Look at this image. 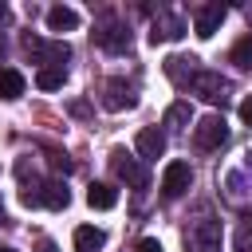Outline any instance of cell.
Returning a JSON list of instances; mask_svg holds the SVG:
<instances>
[{
  "label": "cell",
  "instance_id": "cell-2",
  "mask_svg": "<svg viewBox=\"0 0 252 252\" xmlns=\"http://www.w3.org/2000/svg\"><path fill=\"white\" fill-rule=\"evenodd\" d=\"M20 201L24 205H47V209H67V201H71V193H67V185L63 181H43L39 189H24L20 193Z\"/></svg>",
  "mask_w": 252,
  "mask_h": 252
},
{
  "label": "cell",
  "instance_id": "cell-17",
  "mask_svg": "<svg viewBox=\"0 0 252 252\" xmlns=\"http://www.w3.org/2000/svg\"><path fill=\"white\" fill-rule=\"evenodd\" d=\"M228 63H236L240 71H252V35H244V39H236V43H232Z\"/></svg>",
  "mask_w": 252,
  "mask_h": 252
},
{
  "label": "cell",
  "instance_id": "cell-4",
  "mask_svg": "<svg viewBox=\"0 0 252 252\" xmlns=\"http://www.w3.org/2000/svg\"><path fill=\"white\" fill-rule=\"evenodd\" d=\"M197 63H201L197 55H169L161 67H165V75H169L177 87H193V79L201 75V67H197Z\"/></svg>",
  "mask_w": 252,
  "mask_h": 252
},
{
  "label": "cell",
  "instance_id": "cell-1",
  "mask_svg": "<svg viewBox=\"0 0 252 252\" xmlns=\"http://www.w3.org/2000/svg\"><path fill=\"white\" fill-rule=\"evenodd\" d=\"M193 142H197V150H220V146L228 142V122H224V114H205V118L193 126Z\"/></svg>",
  "mask_w": 252,
  "mask_h": 252
},
{
  "label": "cell",
  "instance_id": "cell-9",
  "mask_svg": "<svg viewBox=\"0 0 252 252\" xmlns=\"http://www.w3.org/2000/svg\"><path fill=\"white\" fill-rule=\"evenodd\" d=\"M110 169H114L122 181H130V185H146V169H142L126 150H110Z\"/></svg>",
  "mask_w": 252,
  "mask_h": 252
},
{
  "label": "cell",
  "instance_id": "cell-12",
  "mask_svg": "<svg viewBox=\"0 0 252 252\" xmlns=\"http://www.w3.org/2000/svg\"><path fill=\"white\" fill-rule=\"evenodd\" d=\"M47 28L51 32H75L79 28V12L67 8V4H55V8H47Z\"/></svg>",
  "mask_w": 252,
  "mask_h": 252
},
{
  "label": "cell",
  "instance_id": "cell-24",
  "mask_svg": "<svg viewBox=\"0 0 252 252\" xmlns=\"http://www.w3.org/2000/svg\"><path fill=\"white\" fill-rule=\"evenodd\" d=\"M8 16H12V12H8V4L0 0V24H8Z\"/></svg>",
  "mask_w": 252,
  "mask_h": 252
},
{
  "label": "cell",
  "instance_id": "cell-7",
  "mask_svg": "<svg viewBox=\"0 0 252 252\" xmlns=\"http://www.w3.org/2000/svg\"><path fill=\"white\" fill-rule=\"evenodd\" d=\"M193 94H201L205 102H224L228 98V83L217 75V71H201L197 79H193V87H189Z\"/></svg>",
  "mask_w": 252,
  "mask_h": 252
},
{
  "label": "cell",
  "instance_id": "cell-8",
  "mask_svg": "<svg viewBox=\"0 0 252 252\" xmlns=\"http://www.w3.org/2000/svg\"><path fill=\"white\" fill-rule=\"evenodd\" d=\"M134 102H138V98H134L130 83H122V79H110V83L102 87V106H106V110H114V114H118V110H130Z\"/></svg>",
  "mask_w": 252,
  "mask_h": 252
},
{
  "label": "cell",
  "instance_id": "cell-22",
  "mask_svg": "<svg viewBox=\"0 0 252 252\" xmlns=\"http://www.w3.org/2000/svg\"><path fill=\"white\" fill-rule=\"evenodd\" d=\"M134 252H165V248H161V240H158V236H142V240L134 244Z\"/></svg>",
  "mask_w": 252,
  "mask_h": 252
},
{
  "label": "cell",
  "instance_id": "cell-11",
  "mask_svg": "<svg viewBox=\"0 0 252 252\" xmlns=\"http://www.w3.org/2000/svg\"><path fill=\"white\" fill-rule=\"evenodd\" d=\"M134 146H138V154H142V158H161V154H165V134H161V130H154V126H146V130H138Z\"/></svg>",
  "mask_w": 252,
  "mask_h": 252
},
{
  "label": "cell",
  "instance_id": "cell-26",
  "mask_svg": "<svg viewBox=\"0 0 252 252\" xmlns=\"http://www.w3.org/2000/svg\"><path fill=\"white\" fill-rule=\"evenodd\" d=\"M0 55H4V39H0Z\"/></svg>",
  "mask_w": 252,
  "mask_h": 252
},
{
  "label": "cell",
  "instance_id": "cell-25",
  "mask_svg": "<svg viewBox=\"0 0 252 252\" xmlns=\"http://www.w3.org/2000/svg\"><path fill=\"white\" fill-rule=\"evenodd\" d=\"M39 252H59V248H55L51 240H43V244H39Z\"/></svg>",
  "mask_w": 252,
  "mask_h": 252
},
{
  "label": "cell",
  "instance_id": "cell-21",
  "mask_svg": "<svg viewBox=\"0 0 252 252\" xmlns=\"http://www.w3.org/2000/svg\"><path fill=\"white\" fill-rule=\"evenodd\" d=\"M47 161H51V169H63V173H71V169H75V161H71L63 150H47Z\"/></svg>",
  "mask_w": 252,
  "mask_h": 252
},
{
  "label": "cell",
  "instance_id": "cell-18",
  "mask_svg": "<svg viewBox=\"0 0 252 252\" xmlns=\"http://www.w3.org/2000/svg\"><path fill=\"white\" fill-rule=\"evenodd\" d=\"M63 79H67V71H63V67H39L35 87H39V91H59V87H63Z\"/></svg>",
  "mask_w": 252,
  "mask_h": 252
},
{
  "label": "cell",
  "instance_id": "cell-20",
  "mask_svg": "<svg viewBox=\"0 0 252 252\" xmlns=\"http://www.w3.org/2000/svg\"><path fill=\"white\" fill-rule=\"evenodd\" d=\"M232 248H236V252H252V224H248V220L236 228V236H232Z\"/></svg>",
  "mask_w": 252,
  "mask_h": 252
},
{
  "label": "cell",
  "instance_id": "cell-23",
  "mask_svg": "<svg viewBox=\"0 0 252 252\" xmlns=\"http://www.w3.org/2000/svg\"><path fill=\"white\" fill-rule=\"evenodd\" d=\"M240 118H244V122H248V126H252V94H248V98H244V102H240Z\"/></svg>",
  "mask_w": 252,
  "mask_h": 252
},
{
  "label": "cell",
  "instance_id": "cell-15",
  "mask_svg": "<svg viewBox=\"0 0 252 252\" xmlns=\"http://www.w3.org/2000/svg\"><path fill=\"white\" fill-rule=\"evenodd\" d=\"M87 205H91V209H114V205H118V189L94 181V185L87 189Z\"/></svg>",
  "mask_w": 252,
  "mask_h": 252
},
{
  "label": "cell",
  "instance_id": "cell-13",
  "mask_svg": "<svg viewBox=\"0 0 252 252\" xmlns=\"http://www.w3.org/2000/svg\"><path fill=\"white\" fill-rule=\"evenodd\" d=\"M106 244V232L94 228V224H79L75 228V252H98Z\"/></svg>",
  "mask_w": 252,
  "mask_h": 252
},
{
  "label": "cell",
  "instance_id": "cell-19",
  "mask_svg": "<svg viewBox=\"0 0 252 252\" xmlns=\"http://www.w3.org/2000/svg\"><path fill=\"white\" fill-rule=\"evenodd\" d=\"M185 122H189V102H173V106L165 110V126H169V130H181Z\"/></svg>",
  "mask_w": 252,
  "mask_h": 252
},
{
  "label": "cell",
  "instance_id": "cell-27",
  "mask_svg": "<svg viewBox=\"0 0 252 252\" xmlns=\"http://www.w3.org/2000/svg\"><path fill=\"white\" fill-rule=\"evenodd\" d=\"M0 252H16V248H0Z\"/></svg>",
  "mask_w": 252,
  "mask_h": 252
},
{
  "label": "cell",
  "instance_id": "cell-10",
  "mask_svg": "<svg viewBox=\"0 0 252 252\" xmlns=\"http://www.w3.org/2000/svg\"><path fill=\"white\" fill-rule=\"evenodd\" d=\"M177 35H185L181 16H158L154 28H150V43H165V39H177Z\"/></svg>",
  "mask_w": 252,
  "mask_h": 252
},
{
  "label": "cell",
  "instance_id": "cell-5",
  "mask_svg": "<svg viewBox=\"0 0 252 252\" xmlns=\"http://www.w3.org/2000/svg\"><path fill=\"white\" fill-rule=\"evenodd\" d=\"M189 252H220V224L217 220H197L189 232Z\"/></svg>",
  "mask_w": 252,
  "mask_h": 252
},
{
  "label": "cell",
  "instance_id": "cell-14",
  "mask_svg": "<svg viewBox=\"0 0 252 252\" xmlns=\"http://www.w3.org/2000/svg\"><path fill=\"white\" fill-rule=\"evenodd\" d=\"M94 43L118 55V51H130V32H122V28H102V32H94Z\"/></svg>",
  "mask_w": 252,
  "mask_h": 252
},
{
  "label": "cell",
  "instance_id": "cell-16",
  "mask_svg": "<svg viewBox=\"0 0 252 252\" xmlns=\"http://www.w3.org/2000/svg\"><path fill=\"white\" fill-rule=\"evenodd\" d=\"M24 75L16 67H0V98H20L24 94Z\"/></svg>",
  "mask_w": 252,
  "mask_h": 252
},
{
  "label": "cell",
  "instance_id": "cell-3",
  "mask_svg": "<svg viewBox=\"0 0 252 252\" xmlns=\"http://www.w3.org/2000/svg\"><path fill=\"white\" fill-rule=\"evenodd\" d=\"M189 185H193V169H189V161H169L165 173H161V197H165V201H177Z\"/></svg>",
  "mask_w": 252,
  "mask_h": 252
},
{
  "label": "cell",
  "instance_id": "cell-6",
  "mask_svg": "<svg viewBox=\"0 0 252 252\" xmlns=\"http://www.w3.org/2000/svg\"><path fill=\"white\" fill-rule=\"evenodd\" d=\"M224 16H228V8H224V4H217V0H213V4H201V8L193 12V32H197L201 39H209V35L220 28V20H224Z\"/></svg>",
  "mask_w": 252,
  "mask_h": 252
}]
</instances>
